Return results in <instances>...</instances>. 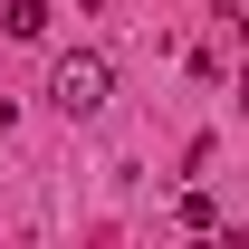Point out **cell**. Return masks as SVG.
I'll return each instance as SVG.
<instances>
[{
  "mask_svg": "<svg viewBox=\"0 0 249 249\" xmlns=\"http://www.w3.org/2000/svg\"><path fill=\"white\" fill-rule=\"evenodd\" d=\"M48 106H58V115H106V106H115V58H106V48H67V58L48 67Z\"/></svg>",
  "mask_w": 249,
  "mask_h": 249,
  "instance_id": "1",
  "label": "cell"
},
{
  "mask_svg": "<svg viewBox=\"0 0 249 249\" xmlns=\"http://www.w3.org/2000/svg\"><path fill=\"white\" fill-rule=\"evenodd\" d=\"M0 29L10 38H48V0H0Z\"/></svg>",
  "mask_w": 249,
  "mask_h": 249,
  "instance_id": "2",
  "label": "cell"
},
{
  "mask_svg": "<svg viewBox=\"0 0 249 249\" xmlns=\"http://www.w3.org/2000/svg\"><path fill=\"white\" fill-rule=\"evenodd\" d=\"M182 230H220V201H211V192H182Z\"/></svg>",
  "mask_w": 249,
  "mask_h": 249,
  "instance_id": "3",
  "label": "cell"
}]
</instances>
